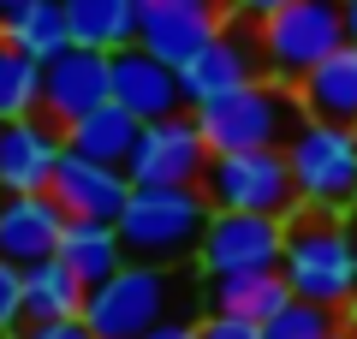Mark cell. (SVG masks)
Returning a JSON list of instances; mask_svg holds the SVG:
<instances>
[{
	"label": "cell",
	"instance_id": "1",
	"mask_svg": "<svg viewBox=\"0 0 357 339\" xmlns=\"http://www.w3.org/2000/svg\"><path fill=\"white\" fill-rule=\"evenodd\" d=\"M208 202L203 185H131V202L119 214V239H126L131 262H197L208 232Z\"/></svg>",
	"mask_w": 357,
	"mask_h": 339
},
{
	"label": "cell",
	"instance_id": "2",
	"mask_svg": "<svg viewBox=\"0 0 357 339\" xmlns=\"http://www.w3.org/2000/svg\"><path fill=\"white\" fill-rule=\"evenodd\" d=\"M280 274H286V286H292V298H316V303L345 310V303L357 298V256H351L345 214L298 202V209L286 214Z\"/></svg>",
	"mask_w": 357,
	"mask_h": 339
},
{
	"label": "cell",
	"instance_id": "3",
	"mask_svg": "<svg viewBox=\"0 0 357 339\" xmlns=\"http://www.w3.org/2000/svg\"><path fill=\"white\" fill-rule=\"evenodd\" d=\"M197 126H203L208 149H286L298 126H304V101H298L292 84H274V77H256L244 89H227V96L203 101Z\"/></svg>",
	"mask_w": 357,
	"mask_h": 339
},
{
	"label": "cell",
	"instance_id": "4",
	"mask_svg": "<svg viewBox=\"0 0 357 339\" xmlns=\"http://www.w3.org/2000/svg\"><path fill=\"white\" fill-rule=\"evenodd\" d=\"M256 42H262V77L298 89V77L345 42V0H286L280 13L256 18Z\"/></svg>",
	"mask_w": 357,
	"mask_h": 339
},
{
	"label": "cell",
	"instance_id": "5",
	"mask_svg": "<svg viewBox=\"0 0 357 339\" xmlns=\"http://www.w3.org/2000/svg\"><path fill=\"white\" fill-rule=\"evenodd\" d=\"M173 298H178V280L167 262H126L102 286H89L84 322L102 339H143L155 322L173 315Z\"/></svg>",
	"mask_w": 357,
	"mask_h": 339
},
{
	"label": "cell",
	"instance_id": "6",
	"mask_svg": "<svg viewBox=\"0 0 357 339\" xmlns=\"http://www.w3.org/2000/svg\"><path fill=\"white\" fill-rule=\"evenodd\" d=\"M286 161L298 179V202L310 209H357V131L328 126V119H304L286 137Z\"/></svg>",
	"mask_w": 357,
	"mask_h": 339
},
{
	"label": "cell",
	"instance_id": "7",
	"mask_svg": "<svg viewBox=\"0 0 357 339\" xmlns=\"http://www.w3.org/2000/svg\"><path fill=\"white\" fill-rule=\"evenodd\" d=\"M203 190L215 209H250V214L298 209V179L286 149H215L203 167Z\"/></svg>",
	"mask_w": 357,
	"mask_h": 339
},
{
	"label": "cell",
	"instance_id": "8",
	"mask_svg": "<svg viewBox=\"0 0 357 339\" xmlns=\"http://www.w3.org/2000/svg\"><path fill=\"white\" fill-rule=\"evenodd\" d=\"M208 155L215 149H208L197 113H167V119H143L126 173L131 185H203Z\"/></svg>",
	"mask_w": 357,
	"mask_h": 339
},
{
	"label": "cell",
	"instance_id": "9",
	"mask_svg": "<svg viewBox=\"0 0 357 339\" xmlns=\"http://www.w3.org/2000/svg\"><path fill=\"white\" fill-rule=\"evenodd\" d=\"M286 250V214H250V209H215L203 232L197 268L215 274H244V268H280Z\"/></svg>",
	"mask_w": 357,
	"mask_h": 339
},
{
	"label": "cell",
	"instance_id": "10",
	"mask_svg": "<svg viewBox=\"0 0 357 339\" xmlns=\"http://www.w3.org/2000/svg\"><path fill=\"white\" fill-rule=\"evenodd\" d=\"M256 77H262L256 18H238V13L215 30V42H208L191 66H178V84H185V101H191V107L227 96V89H244V84H256Z\"/></svg>",
	"mask_w": 357,
	"mask_h": 339
},
{
	"label": "cell",
	"instance_id": "11",
	"mask_svg": "<svg viewBox=\"0 0 357 339\" xmlns=\"http://www.w3.org/2000/svg\"><path fill=\"white\" fill-rule=\"evenodd\" d=\"M114 96V60L107 48H89V42H72L60 48L54 60H42V113H48L54 126H72L77 113L102 107Z\"/></svg>",
	"mask_w": 357,
	"mask_h": 339
},
{
	"label": "cell",
	"instance_id": "12",
	"mask_svg": "<svg viewBox=\"0 0 357 339\" xmlns=\"http://www.w3.org/2000/svg\"><path fill=\"white\" fill-rule=\"evenodd\" d=\"M48 190L72 220H119L126 202H131V173L114 161H89L77 149H60Z\"/></svg>",
	"mask_w": 357,
	"mask_h": 339
},
{
	"label": "cell",
	"instance_id": "13",
	"mask_svg": "<svg viewBox=\"0 0 357 339\" xmlns=\"http://www.w3.org/2000/svg\"><path fill=\"white\" fill-rule=\"evenodd\" d=\"M114 60V101L131 107L137 119H167V113H185V84H178V66H167L161 54H149L143 42L107 54Z\"/></svg>",
	"mask_w": 357,
	"mask_h": 339
},
{
	"label": "cell",
	"instance_id": "14",
	"mask_svg": "<svg viewBox=\"0 0 357 339\" xmlns=\"http://www.w3.org/2000/svg\"><path fill=\"white\" fill-rule=\"evenodd\" d=\"M66 220L72 214L54 202V190H0V256H13L18 268L54 256L66 239Z\"/></svg>",
	"mask_w": 357,
	"mask_h": 339
},
{
	"label": "cell",
	"instance_id": "15",
	"mask_svg": "<svg viewBox=\"0 0 357 339\" xmlns=\"http://www.w3.org/2000/svg\"><path fill=\"white\" fill-rule=\"evenodd\" d=\"M60 149H66V131L48 113L0 119V190H48Z\"/></svg>",
	"mask_w": 357,
	"mask_h": 339
},
{
	"label": "cell",
	"instance_id": "16",
	"mask_svg": "<svg viewBox=\"0 0 357 339\" xmlns=\"http://www.w3.org/2000/svg\"><path fill=\"white\" fill-rule=\"evenodd\" d=\"M298 101H304V119L357 131V42H340L321 66H310L298 77Z\"/></svg>",
	"mask_w": 357,
	"mask_h": 339
},
{
	"label": "cell",
	"instance_id": "17",
	"mask_svg": "<svg viewBox=\"0 0 357 339\" xmlns=\"http://www.w3.org/2000/svg\"><path fill=\"white\" fill-rule=\"evenodd\" d=\"M137 131H143V119L107 96L102 107L77 113L72 126H66V149L89 155V161H114V167H126V161H131V149H137Z\"/></svg>",
	"mask_w": 357,
	"mask_h": 339
},
{
	"label": "cell",
	"instance_id": "18",
	"mask_svg": "<svg viewBox=\"0 0 357 339\" xmlns=\"http://www.w3.org/2000/svg\"><path fill=\"white\" fill-rule=\"evenodd\" d=\"M0 42H13L30 60H54L60 48H72V18L66 0H24L13 13H0Z\"/></svg>",
	"mask_w": 357,
	"mask_h": 339
},
{
	"label": "cell",
	"instance_id": "19",
	"mask_svg": "<svg viewBox=\"0 0 357 339\" xmlns=\"http://www.w3.org/2000/svg\"><path fill=\"white\" fill-rule=\"evenodd\" d=\"M232 18V13H227ZM227 18H215V13H143V24H137V42L149 54H161L167 66H191L197 54L215 42V30L227 24Z\"/></svg>",
	"mask_w": 357,
	"mask_h": 339
},
{
	"label": "cell",
	"instance_id": "20",
	"mask_svg": "<svg viewBox=\"0 0 357 339\" xmlns=\"http://www.w3.org/2000/svg\"><path fill=\"white\" fill-rule=\"evenodd\" d=\"M60 256L72 262V274L84 280V286H102L107 274H119V268L131 262L126 239H119V220H66Z\"/></svg>",
	"mask_w": 357,
	"mask_h": 339
},
{
	"label": "cell",
	"instance_id": "21",
	"mask_svg": "<svg viewBox=\"0 0 357 339\" xmlns=\"http://www.w3.org/2000/svg\"><path fill=\"white\" fill-rule=\"evenodd\" d=\"M84 303H89V286L72 274V262H66L60 250L24 268V315H30V322H54V315H84Z\"/></svg>",
	"mask_w": 357,
	"mask_h": 339
},
{
	"label": "cell",
	"instance_id": "22",
	"mask_svg": "<svg viewBox=\"0 0 357 339\" xmlns=\"http://www.w3.org/2000/svg\"><path fill=\"white\" fill-rule=\"evenodd\" d=\"M280 303H292V286H286L280 268H244V274H215L208 280V310H232V315L268 322Z\"/></svg>",
	"mask_w": 357,
	"mask_h": 339
},
{
	"label": "cell",
	"instance_id": "23",
	"mask_svg": "<svg viewBox=\"0 0 357 339\" xmlns=\"http://www.w3.org/2000/svg\"><path fill=\"white\" fill-rule=\"evenodd\" d=\"M66 18H72V42H89V48H126L137 42L143 6L137 0H66Z\"/></svg>",
	"mask_w": 357,
	"mask_h": 339
},
{
	"label": "cell",
	"instance_id": "24",
	"mask_svg": "<svg viewBox=\"0 0 357 339\" xmlns=\"http://www.w3.org/2000/svg\"><path fill=\"white\" fill-rule=\"evenodd\" d=\"M24 113H42V60L0 42V119H24Z\"/></svg>",
	"mask_w": 357,
	"mask_h": 339
},
{
	"label": "cell",
	"instance_id": "25",
	"mask_svg": "<svg viewBox=\"0 0 357 339\" xmlns=\"http://www.w3.org/2000/svg\"><path fill=\"white\" fill-rule=\"evenodd\" d=\"M345 322V310L333 303H316V298H292L262 322V339H328L333 327Z\"/></svg>",
	"mask_w": 357,
	"mask_h": 339
},
{
	"label": "cell",
	"instance_id": "26",
	"mask_svg": "<svg viewBox=\"0 0 357 339\" xmlns=\"http://www.w3.org/2000/svg\"><path fill=\"white\" fill-rule=\"evenodd\" d=\"M24 268L13 262V256H0V333L18 339V327H24Z\"/></svg>",
	"mask_w": 357,
	"mask_h": 339
},
{
	"label": "cell",
	"instance_id": "27",
	"mask_svg": "<svg viewBox=\"0 0 357 339\" xmlns=\"http://www.w3.org/2000/svg\"><path fill=\"white\" fill-rule=\"evenodd\" d=\"M197 327H203V339H262L256 315H232V310H208Z\"/></svg>",
	"mask_w": 357,
	"mask_h": 339
},
{
	"label": "cell",
	"instance_id": "28",
	"mask_svg": "<svg viewBox=\"0 0 357 339\" xmlns=\"http://www.w3.org/2000/svg\"><path fill=\"white\" fill-rule=\"evenodd\" d=\"M18 339H102L84 315H54V322H24Z\"/></svg>",
	"mask_w": 357,
	"mask_h": 339
},
{
	"label": "cell",
	"instance_id": "29",
	"mask_svg": "<svg viewBox=\"0 0 357 339\" xmlns=\"http://www.w3.org/2000/svg\"><path fill=\"white\" fill-rule=\"evenodd\" d=\"M143 13H215L227 18V0H137Z\"/></svg>",
	"mask_w": 357,
	"mask_h": 339
},
{
	"label": "cell",
	"instance_id": "30",
	"mask_svg": "<svg viewBox=\"0 0 357 339\" xmlns=\"http://www.w3.org/2000/svg\"><path fill=\"white\" fill-rule=\"evenodd\" d=\"M143 339H203V327H197V322H178V315H167V322H155Z\"/></svg>",
	"mask_w": 357,
	"mask_h": 339
},
{
	"label": "cell",
	"instance_id": "31",
	"mask_svg": "<svg viewBox=\"0 0 357 339\" xmlns=\"http://www.w3.org/2000/svg\"><path fill=\"white\" fill-rule=\"evenodd\" d=\"M286 0H227V13H238V18H268V13H280Z\"/></svg>",
	"mask_w": 357,
	"mask_h": 339
},
{
	"label": "cell",
	"instance_id": "32",
	"mask_svg": "<svg viewBox=\"0 0 357 339\" xmlns=\"http://www.w3.org/2000/svg\"><path fill=\"white\" fill-rule=\"evenodd\" d=\"M345 42H357V0H345Z\"/></svg>",
	"mask_w": 357,
	"mask_h": 339
},
{
	"label": "cell",
	"instance_id": "33",
	"mask_svg": "<svg viewBox=\"0 0 357 339\" xmlns=\"http://www.w3.org/2000/svg\"><path fill=\"white\" fill-rule=\"evenodd\" d=\"M345 232H351V256H357V209H345Z\"/></svg>",
	"mask_w": 357,
	"mask_h": 339
},
{
	"label": "cell",
	"instance_id": "34",
	"mask_svg": "<svg viewBox=\"0 0 357 339\" xmlns=\"http://www.w3.org/2000/svg\"><path fill=\"white\" fill-rule=\"evenodd\" d=\"M328 339H357V327H351V322H340V327H333Z\"/></svg>",
	"mask_w": 357,
	"mask_h": 339
},
{
	"label": "cell",
	"instance_id": "35",
	"mask_svg": "<svg viewBox=\"0 0 357 339\" xmlns=\"http://www.w3.org/2000/svg\"><path fill=\"white\" fill-rule=\"evenodd\" d=\"M345 322H351V327H357V298H351V303H345Z\"/></svg>",
	"mask_w": 357,
	"mask_h": 339
},
{
	"label": "cell",
	"instance_id": "36",
	"mask_svg": "<svg viewBox=\"0 0 357 339\" xmlns=\"http://www.w3.org/2000/svg\"><path fill=\"white\" fill-rule=\"evenodd\" d=\"M13 6H24V0H0V13H13Z\"/></svg>",
	"mask_w": 357,
	"mask_h": 339
},
{
	"label": "cell",
	"instance_id": "37",
	"mask_svg": "<svg viewBox=\"0 0 357 339\" xmlns=\"http://www.w3.org/2000/svg\"><path fill=\"white\" fill-rule=\"evenodd\" d=\"M0 339H6V333H0Z\"/></svg>",
	"mask_w": 357,
	"mask_h": 339
}]
</instances>
